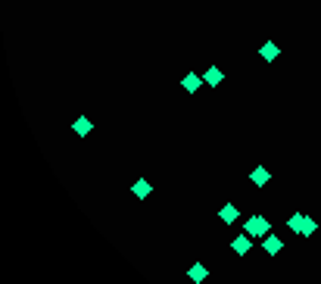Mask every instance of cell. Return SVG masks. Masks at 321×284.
Returning a JSON list of instances; mask_svg holds the SVG:
<instances>
[{"label":"cell","instance_id":"cell-1","mask_svg":"<svg viewBox=\"0 0 321 284\" xmlns=\"http://www.w3.org/2000/svg\"><path fill=\"white\" fill-rule=\"evenodd\" d=\"M244 231L250 234V237H256V240H262V237H268L271 234V222L262 216V213H256V216H250L247 219V225H244Z\"/></svg>","mask_w":321,"mask_h":284},{"label":"cell","instance_id":"cell-2","mask_svg":"<svg viewBox=\"0 0 321 284\" xmlns=\"http://www.w3.org/2000/svg\"><path fill=\"white\" fill-rule=\"evenodd\" d=\"M231 250H234L237 256H247V253L253 250V237H250L247 231H244V234H237V237L231 240Z\"/></svg>","mask_w":321,"mask_h":284},{"label":"cell","instance_id":"cell-3","mask_svg":"<svg viewBox=\"0 0 321 284\" xmlns=\"http://www.w3.org/2000/svg\"><path fill=\"white\" fill-rule=\"evenodd\" d=\"M199 85H203V75H196V72H187V75L181 78V88H184L187 94H196Z\"/></svg>","mask_w":321,"mask_h":284},{"label":"cell","instance_id":"cell-4","mask_svg":"<svg viewBox=\"0 0 321 284\" xmlns=\"http://www.w3.org/2000/svg\"><path fill=\"white\" fill-rule=\"evenodd\" d=\"M262 250H265L268 256H277L280 250H284V240L274 237V234H268V237H262Z\"/></svg>","mask_w":321,"mask_h":284},{"label":"cell","instance_id":"cell-5","mask_svg":"<svg viewBox=\"0 0 321 284\" xmlns=\"http://www.w3.org/2000/svg\"><path fill=\"white\" fill-rule=\"evenodd\" d=\"M206 275H209V269H206L203 262H193V266H190V272H187V278H190L193 284H203V281H206Z\"/></svg>","mask_w":321,"mask_h":284},{"label":"cell","instance_id":"cell-6","mask_svg":"<svg viewBox=\"0 0 321 284\" xmlns=\"http://www.w3.org/2000/svg\"><path fill=\"white\" fill-rule=\"evenodd\" d=\"M250 181H253L256 187H265V184L271 181V172H268L265 166H256V169H253V175H250Z\"/></svg>","mask_w":321,"mask_h":284},{"label":"cell","instance_id":"cell-7","mask_svg":"<svg viewBox=\"0 0 321 284\" xmlns=\"http://www.w3.org/2000/svg\"><path fill=\"white\" fill-rule=\"evenodd\" d=\"M218 219H222V222H228V225H234V222L240 219V210L234 206V203H228V206H222V210H218Z\"/></svg>","mask_w":321,"mask_h":284},{"label":"cell","instance_id":"cell-8","mask_svg":"<svg viewBox=\"0 0 321 284\" xmlns=\"http://www.w3.org/2000/svg\"><path fill=\"white\" fill-rule=\"evenodd\" d=\"M91 128H94V125H91V119H88V116H78V119H75V125H72V131H75L78 138L91 135Z\"/></svg>","mask_w":321,"mask_h":284},{"label":"cell","instance_id":"cell-9","mask_svg":"<svg viewBox=\"0 0 321 284\" xmlns=\"http://www.w3.org/2000/svg\"><path fill=\"white\" fill-rule=\"evenodd\" d=\"M150 191H153V187H150V181H147V178H137V181L131 184V194H134L137 200H147V197H150Z\"/></svg>","mask_w":321,"mask_h":284},{"label":"cell","instance_id":"cell-10","mask_svg":"<svg viewBox=\"0 0 321 284\" xmlns=\"http://www.w3.org/2000/svg\"><path fill=\"white\" fill-rule=\"evenodd\" d=\"M222 78H225V75H222V69H218V66H209V69H206V75H203V81H206L209 88H218V85H222Z\"/></svg>","mask_w":321,"mask_h":284},{"label":"cell","instance_id":"cell-11","mask_svg":"<svg viewBox=\"0 0 321 284\" xmlns=\"http://www.w3.org/2000/svg\"><path fill=\"white\" fill-rule=\"evenodd\" d=\"M277 53H280V50H277V44H274V41H265V44H262V50H259V56H262L265 63H274V60H277Z\"/></svg>","mask_w":321,"mask_h":284},{"label":"cell","instance_id":"cell-12","mask_svg":"<svg viewBox=\"0 0 321 284\" xmlns=\"http://www.w3.org/2000/svg\"><path fill=\"white\" fill-rule=\"evenodd\" d=\"M303 228H306V216H303V213H293V216H290V231L303 237Z\"/></svg>","mask_w":321,"mask_h":284},{"label":"cell","instance_id":"cell-13","mask_svg":"<svg viewBox=\"0 0 321 284\" xmlns=\"http://www.w3.org/2000/svg\"><path fill=\"white\" fill-rule=\"evenodd\" d=\"M315 228H318V225H315V219H312V216H306V228H303V237H312V234H315Z\"/></svg>","mask_w":321,"mask_h":284}]
</instances>
